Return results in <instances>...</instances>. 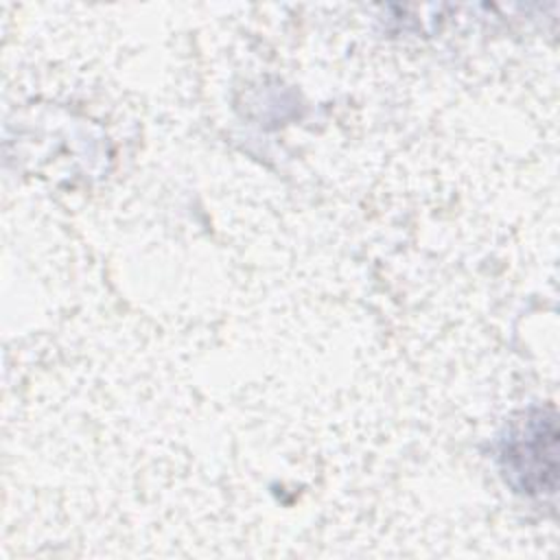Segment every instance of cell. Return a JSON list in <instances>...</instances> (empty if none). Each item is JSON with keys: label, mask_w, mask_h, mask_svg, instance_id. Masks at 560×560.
I'll return each instance as SVG.
<instances>
[{"label": "cell", "mask_w": 560, "mask_h": 560, "mask_svg": "<svg viewBox=\"0 0 560 560\" xmlns=\"http://www.w3.org/2000/svg\"><path fill=\"white\" fill-rule=\"evenodd\" d=\"M505 475L525 492H553L556 483V422L536 413L503 442Z\"/></svg>", "instance_id": "1"}]
</instances>
